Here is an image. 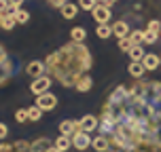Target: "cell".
<instances>
[{"label": "cell", "mask_w": 161, "mask_h": 152, "mask_svg": "<svg viewBox=\"0 0 161 152\" xmlns=\"http://www.w3.org/2000/svg\"><path fill=\"white\" fill-rule=\"evenodd\" d=\"M79 13V4H72V2H66L64 7H62V17L64 19H74Z\"/></svg>", "instance_id": "cell-17"}, {"label": "cell", "mask_w": 161, "mask_h": 152, "mask_svg": "<svg viewBox=\"0 0 161 152\" xmlns=\"http://www.w3.org/2000/svg\"><path fill=\"white\" fill-rule=\"evenodd\" d=\"M96 34L100 36V38H108V36L113 34V25H108V24H100V25H97V30H96Z\"/></svg>", "instance_id": "cell-24"}, {"label": "cell", "mask_w": 161, "mask_h": 152, "mask_svg": "<svg viewBox=\"0 0 161 152\" xmlns=\"http://www.w3.org/2000/svg\"><path fill=\"white\" fill-rule=\"evenodd\" d=\"M102 118L113 125L110 148L121 152H157L161 148V82L117 87L108 97Z\"/></svg>", "instance_id": "cell-1"}, {"label": "cell", "mask_w": 161, "mask_h": 152, "mask_svg": "<svg viewBox=\"0 0 161 152\" xmlns=\"http://www.w3.org/2000/svg\"><path fill=\"white\" fill-rule=\"evenodd\" d=\"M79 131H80L79 120H62V123H59V133H62V135L72 137L74 133H79Z\"/></svg>", "instance_id": "cell-6"}, {"label": "cell", "mask_w": 161, "mask_h": 152, "mask_svg": "<svg viewBox=\"0 0 161 152\" xmlns=\"http://www.w3.org/2000/svg\"><path fill=\"white\" fill-rule=\"evenodd\" d=\"M47 2H49V4H51L53 8H62L66 2H68V0H47Z\"/></svg>", "instance_id": "cell-31"}, {"label": "cell", "mask_w": 161, "mask_h": 152, "mask_svg": "<svg viewBox=\"0 0 161 152\" xmlns=\"http://www.w3.org/2000/svg\"><path fill=\"white\" fill-rule=\"evenodd\" d=\"M40 116H42V110H40L38 106H32V108H28V120H40Z\"/></svg>", "instance_id": "cell-25"}, {"label": "cell", "mask_w": 161, "mask_h": 152, "mask_svg": "<svg viewBox=\"0 0 161 152\" xmlns=\"http://www.w3.org/2000/svg\"><path fill=\"white\" fill-rule=\"evenodd\" d=\"M36 106H38L42 112H49V110H53L57 106V97L53 95V93H40V95L36 97Z\"/></svg>", "instance_id": "cell-3"}, {"label": "cell", "mask_w": 161, "mask_h": 152, "mask_svg": "<svg viewBox=\"0 0 161 152\" xmlns=\"http://www.w3.org/2000/svg\"><path fill=\"white\" fill-rule=\"evenodd\" d=\"M131 47H134V42L129 40V36H127V38H119V49H121V51H129Z\"/></svg>", "instance_id": "cell-28"}, {"label": "cell", "mask_w": 161, "mask_h": 152, "mask_svg": "<svg viewBox=\"0 0 161 152\" xmlns=\"http://www.w3.org/2000/svg\"><path fill=\"white\" fill-rule=\"evenodd\" d=\"M97 4V0H79V8H85V11H93Z\"/></svg>", "instance_id": "cell-27"}, {"label": "cell", "mask_w": 161, "mask_h": 152, "mask_svg": "<svg viewBox=\"0 0 161 152\" xmlns=\"http://www.w3.org/2000/svg\"><path fill=\"white\" fill-rule=\"evenodd\" d=\"M2 17H4V13H0V25H2Z\"/></svg>", "instance_id": "cell-35"}, {"label": "cell", "mask_w": 161, "mask_h": 152, "mask_svg": "<svg viewBox=\"0 0 161 152\" xmlns=\"http://www.w3.org/2000/svg\"><path fill=\"white\" fill-rule=\"evenodd\" d=\"M79 123H80V131H87V133H91L93 129H97V123H100V120H97L93 114H87V116H83Z\"/></svg>", "instance_id": "cell-9"}, {"label": "cell", "mask_w": 161, "mask_h": 152, "mask_svg": "<svg viewBox=\"0 0 161 152\" xmlns=\"http://www.w3.org/2000/svg\"><path fill=\"white\" fill-rule=\"evenodd\" d=\"M113 34L117 38H127L129 36V25L125 24V21H117V24H113Z\"/></svg>", "instance_id": "cell-16"}, {"label": "cell", "mask_w": 161, "mask_h": 152, "mask_svg": "<svg viewBox=\"0 0 161 152\" xmlns=\"http://www.w3.org/2000/svg\"><path fill=\"white\" fill-rule=\"evenodd\" d=\"M15 17H13V13H4V17H2V25H0V28H2V30H13V28H15Z\"/></svg>", "instance_id": "cell-23"}, {"label": "cell", "mask_w": 161, "mask_h": 152, "mask_svg": "<svg viewBox=\"0 0 161 152\" xmlns=\"http://www.w3.org/2000/svg\"><path fill=\"white\" fill-rule=\"evenodd\" d=\"M159 152H161V148H159Z\"/></svg>", "instance_id": "cell-36"}, {"label": "cell", "mask_w": 161, "mask_h": 152, "mask_svg": "<svg viewBox=\"0 0 161 152\" xmlns=\"http://www.w3.org/2000/svg\"><path fill=\"white\" fill-rule=\"evenodd\" d=\"M142 38H144V32L142 30H136V32H129V40L134 45H142Z\"/></svg>", "instance_id": "cell-26"}, {"label": "cell", "mask_w": 161, "mask_h": 152, "mask_svg": "<svg viewBox=\"0 0 161 152\" xmlns=\"http://www.w3.org/2000/svg\"><path fill=\"white\" fill-rule=\"evenodd\" d=\"M91 87H93V80H91V76H87V74H83V76L76 80V85H74V89L80 91V93H87Z\"/></svg>", "instance_id": "cell-14"}, {"label": "cell", "mask_w": 161, "mask_h": 152, "mask_svg": "<svg viewBox=\"0 0 161 152\" xmlns=\"http://www.w3.org/2000/svg\"><path fill=\"white\" fill-rule=\"evenodd\" d=\"M51 82H53V80L49 78V76H38V78H34L32 80V85H30V91H32L34 95H36V93H47L49 91V87H51Z\"/></svg>", "instance_id": "cell-4"}, {"label": "cell", "mask_w": 161, "mask_h": 152, "mask_svg": "<svg viewBox=\"0 0 161 152\" xmlns=\"http://www.w3.org/2000/svg\"><path fill=\"white\" fill-rule=\"evenodd\" d=\"M159 36V30H153V28H146L144 30V38H142V45H155V40Z\"/></svg>", "instance_id": "cell-19"}, {"label": "cell", "mask_w": 161, "mask_h": 152, "mask_svg": "<svg viewBox=\"0 0 161 152\" xmlns=\"http://www.w3.org/2000/svg\"><path fill=\"white\" fill-rule=\"evenodd\" d=\"M93 13V19H96L97 24H108L110 21V7H104V4H96V8L91 11Z\"/></svg>", "instance_id": "cell-7"}, {"label": "cell", "mask_w": 161, "mask_h": 152, "mask_svg": "<svg viewBox=\"0 0 161 152\" xmlns=\"http://www.w3.org/2000/svg\"><path fill=\"white\" fill-rule=\"evenodd\" d=\"M11 13H13V17H15L17 24H25V21L30 19V13H28V11H24L21 7H19V8H13Z\"/></svg>", "instance_id": "cell-20"}, {"label": "cell", "mask_w": 161, "mask_h": 152, "mask_svg": "<svg viewBox=\"0 0 161 152\" xmlns=\"http://www.w3.org/2000/svg\"><path fill=\"white\" fill-rule=\"evenodd\" d=\"M0 152H30L28 142H13V144H0Z\"/></svg>", "instance_id": "cell-8"}, {"label": "cell", "mask_w": 161, "mask_h": 152, "mask_svg": "<svg viewBox=\"0 0 161 152\" xmlns=\"http://www.w3.org/2000/svg\"><path fill=\"white\" fill-rule=\"evenodd\" d=\"M91 137H89L87 131H79V133H74L72 135V146L76 148V150H87L89 146H91Z\"/></svg>", "instance_id": "cell-5"}, {"label": "cell", "mask_w": 161, "mask_h": 152, "mask_svg": "<svg viewBox=\"0 0 161 152\" xmlns=\"http://www.w3.org/2000/svg\"><path fill=\"white\" fill-rule=\"evenodd\" d=\"M45 68H47V66L40 64V61H30V64L25 66V72L30 74V76H34V78H38V76H42Z\"/></svg>", "instance_id": "cell-13"}, {"label": "cell", "mask_w": 161, "mask_h": 152, "mask_svg": "<svg viewBox=\"0 0 161 152\" xmlns=\"http://www.w3.org/2000/svg\"><path fill=\"white\" fill-rule=\"evenodd\" d=\"M127 53H129V57H131L134 61H142V57L146 55V53H144V49L140 47V45H134V47L129 49Z\"/></svg>", "instance_id": "cell-22"}, {"label": "cell", "mask_w": 161, "mask_h": 152, "mask_svg": "<svg viewBox=\"0 0 161 152\" xmlns=\"http://www.w3.org/2000/svg\"><path fill=\"white\" fill-rule=\"evenodd\" d=\"M142 66H144V70H155L157 66H161V57H157L155 53H146L142 57Z\"/></svg>", "instance_id": "cell-11"}, {"label": "cell", "mask_w": 161, "mask_h": 152, "mask_svg": "<svg viewBox=\"0 0 161 152\" xmlns=\"http://www.w3.org/2000/svg\"><path fill=\"white\" fill-rule=\"evenodd\" d=\"M11 72H13V64H11V59H2L0 61V85H4L8 78H11Z\"/></svg>", "instance_id": "cell-10"}, {"label": "cell", "mask_w": 161, "mask_h": 152, "mask_svg": "<svg viewBox=\"0 0 161 152\" xmlns=\"http://www.w3.org/2000/svg\"><path fill=\"white\" fill-rule=\"evenodd\" d=\"M4 57H7V53H4V49H2V45H0V61H2Z\"/></svg>", "instance_id": "cell-34"}, {"label": "cell", "mask_w": 161, "mask_h": 152, "mask_svg": "<svg viewBox=\"0 0 161 152\" xmlns=\"http://www.w3.org/2000/svg\"><path fill=\"white\" fill-rule=\"evenodd\" d=\"M45 66L64 87H70V85L74 87L76 80L89 70L91 55H89L87 49L83 47V42H70V45L62 47L57 53L49 55Z\"/></svg>", "instance_id": "cell-2"}, {"label": "cell", "mask_w": 161, "mask_h": 152, "mask_svg": "<svg viewBox=\"0 0 161 152\" xmlns=\"http://www.w3.org/2000/svg\"><path fill=\"white\" fill-rule=\"evenodd\" d=\"M53 146H55L57 150H62V152H66L70 146H72V137H68V135H62L59 133V137H57L55 142H53Z\"/></svg>", "instance_id": "cell-18"}, {"label": "cell", "mask_w": 161, "mask_h": 152, "mask_svg": "<svg viewBox=\"0 0 161 152\" xmlns=\"http://www.w3.org/2000/svg\"><path fill=\"white\" fill-rule=\"evenodd\" d=\"M85 38H87L85 28H72V32H70V40H72V42H83Z\"/></svg>", "instance_id": "cell-21"}, {"label": "cell", "mask_w": 161, "mask_h": 152, "mask_svg": "<svg viewBox=\"0 0 161 152\" xmlns=\"http://www.w3.org/2000/svg\"><path fill=\"white\" fill-rule=\"evenodd\" d=\"M7 133H8L7 125H4V123H0V139H4V137H7Z\"/></svg>", "instance_id": "cell-32"}, {"label": "cell", "mask_w": 161, "mask_h": 152, "mask_svg": "<svg viewBox=\"0 0 161 152\" xmlns=\"http://www.w3.org/2000/svg\"><path fill=\"white\" fill-rule=\"evenodd\" d=\"M127 72H129V76H134V78H142V76H144V66H142V61H131V64H129V68H127Z\"/></svg>", "instance_id": "cell-15"}, {"label": "cell", "mask_w": 161, "mask_h": 152, "mask_svg": "<svg viewBox=\"0 0 161 152\" xmlns=\"http://www.w3.org/2000/svg\"><path fill=\"white\" fill-rule=\"evenodd\" d=\"M91 148L96 152H108V148H110V142H108V137L106 135H97L93 142H91Z\"/></svg>", "instance_id": "cell-12"}, {"label": "cell", "mask_w": 161, "mask_h": 152, "mask_svg": "<svg viewBox=\"0 0 161 152\" xmlns=\"http://www.w3.org/2000/svg\"><path fill=\"white\" fill-rule=\"evenodd\" d=\"M15 120H17V123H25V120H28V108L17 110V112H15Z\"/></svg>", "instance_id": "cell-29"}, {"label": "cell", "mask_w": 161, "mask_h": 152, "mask_svg": "<svg viewBox=\"0 0 161 152\" xmlns=\"http://www.w3.org/2000/svg\"><path fill=\"white\" fill-rule=\"evenodd\" d=\"M21 2H24V0H8V4H11L13 8H19V7H21Z\"/></svg>", "instance_id": "cell-33"}, {"label": "cell", "mask_w": 161, "mask_h": 152, "mask_svg": "<svg viewBox=\"0 0 161 152\" xmlns=\"http://www.w3.org/2000/svg\"><path fill=\"white\" fill-rule=\"evenodd\" d=\"M13 7L8 4V0H0V13H11Z\"/></svg>", "instance_id": "cell-30"}]
</instances>
